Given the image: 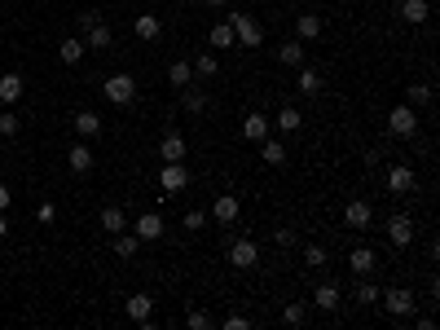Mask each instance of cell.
Returning <instances> with one entry per match:
<instances>
[{"label":"cell","instance_id":"44dd1931","mask_svg":"<svg viewBox=\"0 0 440 330\" xmlns=\"http://www.w3.org/2000/svg\"><path fill=\"white\" fill-rule=\"evenodd\" d=\"M321 36V18L317 13H300L295 18V40H317Z\"/></svg>","mask_w":440,"mask_h":330},{"label":"cell","instance_id":"d4e9b609","mask_svg":"<svg viewBox=\"0 0 440 330\" xmlns=\"http://www.w3.org/2000/svg\"><path fill=\"white\" fill-rule=\"evenodd\" d=\"M379 282H370V277H361V282H356V291H352V300L361 304V308H370V304H379Z\"/></svg>","mask_w":440,"mask_h":330},{"label":"cell","instance_id":"d590c367","mask_svg":"<svg viewBox=\"0 0 440 330\" xmlns=\"http://www.w3.org/2000/svg\"><path fill=\"white\" fill-rule=\"evenodd\" d=\"M185 322H189V330H211V326H216V317H211L207 308H189Z\"/></svg>","mask_w":440,"mask_h":330},{"label":"cell","instance_id":"ba28073f","mask_svg":"<svg viewBox=\"0 0 440 330\" xmlns=\"http://www.w3.org/2000/svg\"><path fill=\"white\" fill-rule=\"evenodd\" d=\"M414 168H405V163H392V168H387V190L392 194H414Z\"/></svg>","mask_w":440,"mask_h":330},{"label":"cell","instance_id":"d6986e66","mask_svg":"<svg viewBox=\"0 0 440 330\" xmlns=\"http://www.w3.org/2000/svg\"><path fill=\"white\" fill-rule=\"evenodd\" d=\"M260 159H265L269 168H282V163H286V145L273 141V137H265V141H260Z\"/></svg>","mask_w":440,"mask_h":330},{"label":"cell","instance_id":"e575fe53","mask_svg":"<svg viewBox=\"0 0 440 330\" xmlns=\"http://www.w3.org/2000/svg\"><path fill=\"white\" fill-rule=\"evenodd\" d=\"M84 40H62V48H58V53H62V62H67V66H75L79 58H84Z\"/></svg>","mask_w":440,"mask_h":330},{"label":"cell","instance_id":"bcb514c9","mask_svg":"<svg viewBox=\"0 0 440 330\" xmlns=\"http://www.w3.org/2000/svg\"><path fill=\"white\" fill-rule=\"evenodd\" d=\"M9 234V220H5V211H0V238H5Z\"/></svg>","mask_w":440,"mask_h":330},{"label":"cell","instance_id":"ac0fdd59","mask_svg":"<svg viewBox=\"0 0 440 330\" xmlns=\"http://www.w3.org/2000/svg\"><path fill=\"white\" fill-rule=\"evenodd\" d=\"M67 163H71V172H93V150L84 141H75L71 150H67Z\"/></svg>","mask_w":440,"mask_h":330},{"label":"cell","instance_id":"4dcf8cb0","mask_svg":"<svg viewBox=\"0 0 440 330\" xmlns=\"http://www.w3.org/2000/svg\"><path fill=\"white\" fill-rule=\"evenodd\" d=\"M137 251H141V238L137 234H115V256L119 260H137Z\"/></svg>","mask_w":440,"mask_h":330},{"label":"cell","instance_id":"f1b7e54d","mask_svg":"<svg viewBox=\"0 0 440 330\" xmlns=\"http://www.w3.org/2000/svg\"><path fill=\"white\" fill-rule=\"evenodd\" d=\"M133 31L141 40H159V31H163V22L154 18V13H137V22H133Z\"/></svg>","mask_w":440,"mask_h":330},{"label":"cell","instance_id":"8d00e7d4","mask_svg":"<svg viewBox=\"0 0 440 330\" xmlns=\"http://www.w3.org/2000/svg\"><path fill=\"white\" fill-rule=\"evenodd\" d=\"M427 102H432L427 84H410V88H405V106H427Z\"/></svg>","mask_w":440,"mask_h":330},{"label":"cell","instance_id":"3957f363","mask_svg":"<svg viewBox=\"0 0 440 330\" xmlns=\"http://www.w3.org/2000/svg\"><path fill=\"white\" fill-rule=\"evenodd\" d=\"M185 185H189V172L181 168V163H163V172H159V190L172 198V194H181Z\"/></svg>","mask_w":440,"mask_h":330},{"label":"cell","instance_id":"836d02e7","mask_svg":"<svg viewBox=\"0 0 440 330\" xmlns=\"http://www.w3.org/2000/svg\"><path fill=\"white\" fill-rule=\"evenodd\" d=\"M168 79H172L176 88H185L189 79H194V66H189V62H172V66H168Z\"/></svg>","mask_w":440,"mask_h":330},{"label":"cell","instance_id":"cb8c5ba5","mask_svg":"<svg viewBox=\"0 0 440 330\" xmlns=\"http://www.w3.org/2000/svg\"><path fill=\"white\" fill-rule=\"evenodd\" d=\"M75 132H79V137H97V132H102V119H97V110H79L75 114Z\"/></svg>","mask_w":440,"mask_h":330},{"label":"cell","instance_id":"6da1fadb","mask_svg":"<svg viewBox=\"0 0 440 330\" xmlns=\"http://www.w3.org/2000/svg\"><path fill=\"white\" fill-rule=\"evenodd\" d=\"M225 22L234 27V40H238L242 48H260V44H265V27H260L251 13H229Z\"/></svg>","mask_w":440,"mask_h":330},{"label":"cell","instance_id":"4316f807","mask_svg":"<svg viewBox=\"0 0 440 330\" xmlns=\"http://www.w3.org/2000/svg\"><path fill=\"white\" fill-rule=\"evenodd\" d=\"M207 44H211V48H234V44H238V40H234V27H229V22H216V27L207 31Z\"/></svg>","mask_w":440,"mask_h":330},{"label":"cell","instance_id":"9a60e30c","mask_svg":"<svg viewBox=\"0 0 440 330\" xmlns=\"http://www.w3.org/2000/svg\"><path fill=\"white\" fill-rule=\"evenodd\" d=\"M401 18L414 22V27H422V22L432 18V5H427V0H401Z\"/></svg>","mask_w":440,"mask_h":330},{"label":"cell","instance_id":"5bb4252c","mask_svg":"<svg viewBox=\"0 0 440 330\" xmlns=\"http://www.w3.org/2000/svg\"><path fill=\"white\" fill-rule=\"evenodd\" d=\"M269 132H273L269 114H247V119H242V137H247V141H265Z\"/></svg>","mask_w":440,"mask_h":330},{"label":"cell","instance_id":"f546056e","mask_svg":"<svg viewBox=\"0 0 440 330\" xmlns=\"http://www.w3.org/2000/svg\"><path fill=\"white\" fill-rule=\"evenodd\" d=\"M273 124H278V132H300V128H304V114H300L295 106H282Z\"/></svg>","mask_w":440,"mask_h":330},{"label":"cell","instance_id":"74e56055","mask_svg":"<svg viewBox=\"0 0 440 330\" xmlns=\"http://www.w3.org/2000/svg\"><path fill=\"white\" fill-rule=\"evenodd\" d=\"M282 322H286V326H304V322H308V304H286V308H282Z\"/></svg>","mask_w":440,"mask_h":330},{"label":"cell","instance_id":"1f68e13d","mask_svg":"<svg viewBox=\"0 0 440 330\" xmlns=\"http://www.w3.org/2000/svg\"><path fill=\"white\" fill-rule=\"evenodd\" d=\"M189 66H194V75H199V79H211V75H216V71H220V62H216V53H199V58H194Z\"/></svg>","mask_w":440,"mask_h":330},{"label":"cell","instance_id":"83f0119b","mask_svg":"<svg viewBox=\"0 0 440 330\" xmlns=\"http://www.w3.org/2000/svg\"><path fill=\"white\" fill-rule=\"evenodd\" d=\"M97 225H102L106 234H124V229H128V216H124L119 207H106L102 216H97Z\"/></svg>","mask_w":440,"mask_h":330},{"label":"cell","instance_id":"603a6c76","mask_svg":"<svg viewBox=\"0 0 440 330\" xmlns=\"http://www.w3.org/2000/svg\"><path fill=\"white\" fill-rule=\"evenodd\" d=\"M110 40H115V36H110V27H106L102 18L84 31V44H88V48H110Z\"/></svg>","mask_w":440,"mask_h":330},{"label":"cell","instance_id":"ab89813d","mask_svg":"<svg viewBox=\"0 0 440 330\" xmlns=\"http://www.w3.org/2000/svg\"><path fill=\"white\" fill-rule=\"evenodd\" d=\"M304 260H308V269H321V264H326V246H308V251H304Z\"/></svg>","mask_w":440,"mask_h":330},{"label":"cell","instance_id":"4fadbf2b","mask_svg":"<svg viewBox=\"0 0 440 330\" xmlns=\"http://www.w3.org/2000/svg\"><path fill=\"white\" fill-rule=\"evenodd\" d=\"M159 154H163V163H181L185 159V137H181V132H163Z\"/></svg>","mask_w":440,"mask_h":330},{"label":"cell","instance_id":"8992f818","mask_svg":"<svg viewBox=\"0 0 440 330\" xmlns=\"http://www.w3.org/2000/svg\"><path fill=\"white\" fill-rule=\"evenodd\" d=\"M229 264H234V269H255V264H260V246L251 238H238L229 246Z\"/></svg>","mask_w":440,"mask_h":330},{"label":"cell","instance_id":"7a4b0ae2","mask_svg":"<svg viewBox=\"0 0 440 330\" xmlns=\"http://www.w3.org/2000/svg\"><path fill=\"white\" fill-rule=\"evenodd\" d=\"M379 300H383V308L392 312V317H414V308H418V295L410 286H392V291H383Z\"/></svg>","mask_w":440,"mask_h":330},{"label":"cell","instance_id":"7bdbcfd3","mask_svg":"<svg viewBox=\"0 0 440 330\" xmlns=\"http://www.w3.org/2000/svg\"><path fill=\"white\" fill-rule=\"evenodd\" d=\"M273 238H278V246H291V242H295V229H278Z\"/></svg>","mask_w":440,"mask_h":330},{"label":"cell","instance_id":"c3c4849f","mask_svg":"<svg viewBox=\"0 0 440 330\" xmlns=\"http://www.w3.org/2000/svg\"><path fill=\"white\" fill-rule=\"evenodd\" d=\"M0 163H5V159H0Z\"/></svg>","mask_w":440,"mask_h":330},{"label":"cell","instance_id":"7c38bea8","mask_svg":"<svg viewBox=\"0 0 440 330\" xmlns=\"http://www.w3.org/2000/svg\"><path fill=\"white\" fill-rule=\"evenodd\" d=\"M348 264H352V273H356V277H370L374 269H379V256H374L370 246H356V251L348 256Z\"/></svg>","mask_w":440,"mask_h":330},{"label":"cell","instance_id":"7402d4cb","mask_svg":"<svg viewBox=\"0 0 440 330\" xmlns=\"http://www.w3.org/2000/svg\"><path fill=\"white\" fill-rule=\"evenodd\" d=\"M295 88H300L304 97H317V93H321V75H317V71H313L308 62L300 66V79H295Z\"/></svg>","mask_w":440,"mask_h":330},{"label":"cell","instance_id":"7dc6e473","mask_svg":"<svg viewBox=\"0 0 440 330\" xmlns=\"http://www.w3.org/2000/svg\"><path fill=\"white\" fill-rule=\"evenodd\" d=\"M203 5H225V0H203Z\"/></svg>","mask_w":440,"mask_h":330},{"label":"cell","instance_id":"f6af8a7d","mask_svg":"<svg viewBox=\"0 0 440 330\" xmlns=\"http://www.w3.org/2000/svg\"><path fill=\"white\" fill-rule=\"evenodd\" d=\"M9 198H13V194H9L5 185H0V211H5V207H9Z\"/></svg>","mask_w":440,"mask_h":330},{"label":"cell","instance_id":"9c48e42d","mask_svg":"<svg viewBox=\"0 0 440 330\" xmlns=\"http://www.w3.org/2000/svg\"><path fill=\"white\" fill-rule=\"evenodd\" d=\"M387 238H392V246H410L414 242V220L405 216V211H396V216L387 220Z\"/></svg>","mask_w":440,"mask_h":330},{"label":"cell","instance_id":"e0dca14e","mask_svg":"<svg viewBox=\"0 0 440 330\" xmlns=\"http://www.w3.org/2000/svg\"><path fill=\"white\" fill-rule=\"evenodd\" d=\"M313 304H317L321 312H335V308H339V286H335V282L313 286Z\"/></svg>","mask_w":440,"mask_h":330},{"label":"cell","instance_id":"ffe728a7","mask_svg":"<svg viewBox=\"0 0 440 330\" xmlns=\"http://www.w3.org/2000/svg\"><path fill=\"white\" fill-rule=\"evenodd\" d=\"M18 97H22V75L5 71V75H0V102H18Z\"/></svg>","mask_w":440,"mask_h":330},{"label":"cell","instance_id":"30bf717a","mask_svg":"<svg viewBox=\"0 0 440 330\" xmlns=\"http://www.w3.org/2000/svg\"><path fill=\"white\" fill-rule=\"evenodd\" d=\"M133 234H137L141 242L163 238V216H159V211H145V216H137V220H133Z\"/></svg>","mask_w":440,"mask_h":330},{"label":"cell","instance_id":"5b68a950","mask_svg":"<svg viewBox=\"0 0 440 330\" xmlns=\"http://www.w3.org/2000/svg\"><path fill=\"white\" fill-rule=\"evenodd\" d=\"M387 128H392V137H414V132H418L414 106H396L392 114H387Z\"/></svg>","mask_w":440,"mask_h":330},{"label":"cell","instance_id":"2e32d148","mask_svg":"<svg viewBox=\"0 0 440 330\" xmlns=\"http://www.w3.org/2000/svg\"><path fill=\"white\" fill-rule=\"evenodd\" d=\"M211 216H216L220 225H234L238 220V198L234 194H220L216 203H211Z\"/></svg>","mask_w":440,"mask_h":330},{"label":"cell","instance_id":"ee69618b","mask_svg":"<svg viewBox=\"0 0 440 330\" xmlns=\"http://www.w3.org/2000/svg\"><path fill=\"white\" fill-rule=\"evenodd\" d=\"M36 216H40V225H48V220H53V216H58V211H53V203H44V207L36 211Z\"/></svg>","mask_w":440,"mask_h":330},{"label":"cell","instance_id":"d6a6232c","mask_svg":"<svg viewBox=\"0 0 440 330\" xmlns=\"http://www.w3.org/2000/svg\"><path fill=\"white\" fill-rule=\"evenodd\" d=\"M185 110H189V114H203V110H207V93L194 88V84H185Z\"/></svg>","mask_w":440,"mask_h":330},{"label":"cell","instance_id":"8fae6325","mask_svg":"<svg viewBox=\"0 0 440 330\" xmlns=\"http://www.w3.org/2000/svg\"><path fill=\"white\" fill-rule=\"evenodd\" d=\"M128 317H133V322H141V326H150V317H154V300H150V295H128Z\"/></svg>","mask_w":440,"mask_h":330},{"label":"cell","instance_id":"b9f144b4","mask_svg":"<svg viewBox=\"0 0 440 330\" xmlns=\"http://www.w3.org/2000/svg\"><path fill=\"white\" fill-rule=\"evenodd\" d=\"M203 225H207L203 211H189V216H185V229H203Z\"/></svg>","mask_w":440,"mask_h":330},{"label":"cell","instance_id":"277c9868","mask_svg":"<svg viewBox=\"0 0 440 330\" xmlns=\"http://www.w3.org/2000/svg\"><path fill=\"white\" fill-rule=\"evenodd\" d=\"M102 88H106V97H110L115 106H128V102L137 97V84H133V75H110Z\"/></svg>","mask_w":440,"mask_h":330},{"label":"cell","instance_id":"52a82bcc","mask_svg":"<svg viewBox=\"0 0 440 330\" xmlns=\"http://www.w3.org/2000/svg\"><path fill=\"white\" fill-rule=\"evenodd\" d=\"M344 225L348 229H370L374 225V207L366 203V198H352V203L344 207Z\"/></svg>","mask_w":440,"mask_h":330},{"label":"cell","instance_id":"484cf974","mask_svg":"<svg viewBox=\"0 0 440 330\" xmlns=\"http://www.w3.org/2000/svg\"><path fill=\"white\" fill-rule=\"evenodd\" d=\"M278 62L304 66V40H282V44H278Z\"/></svg>","mask_w":440,"mask_h":330},{"label":"cell","instance_id":"60d3db41","mask_svg":"<svg viewBox=\"0 0 440 330\" xmlns=\"http://www.w3.org/2000/svg\"><path fill=\"white\" fill-rule=\"evenodd\" d=\"M220 330H251V317H242V312H234V317H225Z\"/></svg>","mask_w":440,"mask_h":330},{"label":"cell","instance_id":"f35d334b","mask_svg":"<svg viewBox=\"0 0 440 330\" xmlns=\"http://www.w3.org/2000/svg\"><path fill=\"white\" fill-rule=\"evenodd\" d=\"M18 114H13V110H0V137H18Z\"/></svg>","mask_w":440,"mask_h":330}]
</instances>
